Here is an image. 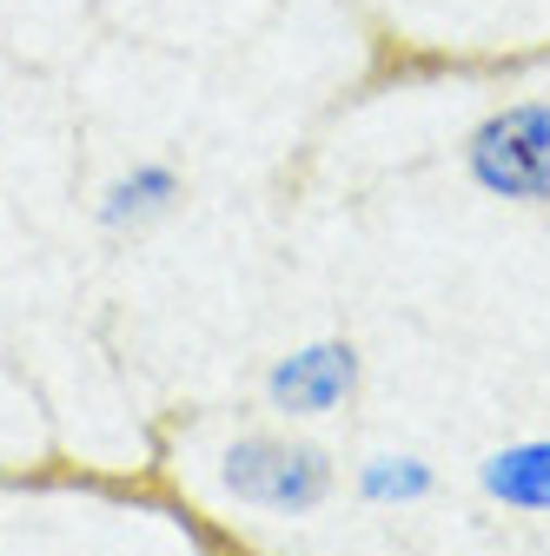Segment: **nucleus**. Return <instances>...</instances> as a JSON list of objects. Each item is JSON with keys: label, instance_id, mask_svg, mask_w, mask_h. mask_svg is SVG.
Returning a JSON list of instances; mask_svg holds the SVG:
<instances>
[{"label": "nucleus", "instance_id": "f257e3e1", "mask_svg": "<svg viewBox=\"0 0 550 556\" xmlns=\"http://www.w3.org/2000/svg\"><path fill=\"white\" fill-rule=\"evenodd\" d=\"M332 483H338L332 451L312 438L252 431V438H233L220 451V491L246 510H265V517H312L332 497Z\"/></svg>", "mask_w": 550, "mask_h": 556}, {"label": "nucleus", "instance_id": "f03ea898", "mask_svg": "<svg viewBox=\"0 0 550 556\" xmlns=\"http://www.w3.org/2000/svg\"><path fill=\"white\" fill-rule=\"evenodd\" d=\"M464 173L504 205H550V100H511L464 132Z\"/></svg>", "mask_w": 550, "mask_h": 556}, {"label": "nucleus", "instance_id": "7ed1b4c3", "mask_svg": "<svg viewBox=\"0 0 550 556\" xmlns=\"http://www.w3.org/2000/svg\"><path fill=\"white\" fill-rule=\"evenodd\" d=\"M359 384H365V365H359L352 344L346 338H312L265 371V404L286 410V417H332L359 397Z\"/></svg>", "mask_w": 550, "mask_h": 556}, {"label": "nucleus", "instance_id": "20e7f679", "mask_svg": "<svg viewBox=\"0 0 550 556\" xmlns=\"http://www.w3.org/2000/svg\"><path fill=\"white\" fill-rule=\"evenodd\" d=\"M477 483H485V497H498V510L550 517V438L498 444L485 464H477Z\"/></svg>", "mask_w": 550, "mask_h": 556}, {"label": "nucleus", "instance_id": "39448f33", "mask_svg": "<svg viewBox=\"0 0 550 556\" xmlns=\"http://www.w3.org/2000/svg\"><path fill=\"white\" fill-rule=\"evenodd\" d=\"M179 192H186V186H179L173 166H133V173H120V179L107 186L100 226H107V232H140V226H153V219L173 213Z\"/></svg>", "mask_w": 550, "mask_h": 556}, {"label": "nucleus", "instance_id": "423d86ee", "mask_svg": "<svg viewBox=\"0 0 550 556\" xmlns=\"http://www.w3.org/2000/svg\"><path fill=\"white\" fill-rule=\"evenodd\" d=\"M432 464L425 457H411V451H372L359 464V497L378 504V510H411V504H425L432 497Z\"/></svg>", "mask_w": 550, "mask_h": 556}]
</instances>
